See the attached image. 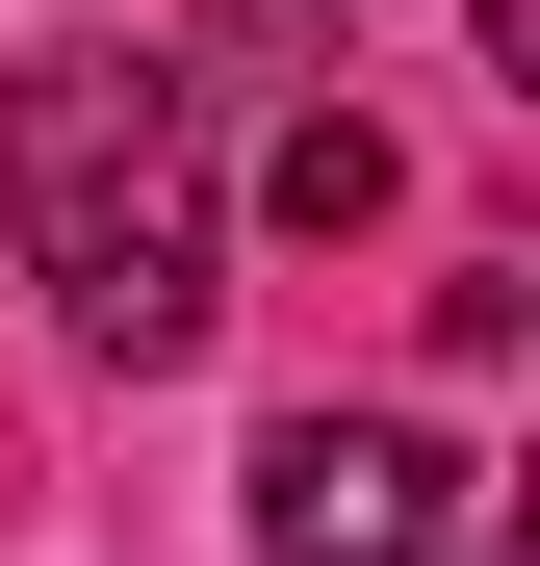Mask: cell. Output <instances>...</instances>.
<instances>
[{"mask_svg":"<svg viewBox=\"0 0 540 566\" xmlns=\"http://www.w3.org/2000/svg\"><path fill=\"white\" fill-rule=\"evenodd\" d=\"M257 207H284V232L335 258V232H387V207H412V155H387V129H360V104H335V77H309V104H284V129H257Z\"/></svg>","mask_w":540,"mask_h":566,"instance_id":"cell-3","label":"cell"},{"mask_svg":"<svg viewBox=\"0 0 540 566\" xmlns=\"http://www.w3.org/2000/svg\"><path fill=\"white\" fill-rule=\"evenodd\" d=\"M0 232H27L52 335L77 360H207L232 310V155H207V77H180L155 27H52L27 77H0Z\"/></svg>","mask_w":540,"mask_h":566,"instance_id":"cell-1","label":"cell"},{"mask_svg":"<svg viewBox=\"0 0 540 566\" xmlns=\"http://www.w3.org/2000/svg\"><path fill=\"white\" fill-rule=\"evenodd\" d=\"M489 566H515V541H489Z\"/></svg>","mask_w":540,"mask_h":566,"instance_id":"cell-4","label":"cell"},{"mask_svg":"<svg viewBox=\"0 0 540 566\" xmlns=\"http://www.w3.org/2000/svg\"><path fill=\"white\" fill-rule=\"evenodd\" d=\"M515 490L437 412H284L257 438V566H489Z\"/></svg>","mask_w":540,"mask_h":566,"instance_id":"cell-2","label":"cell"}]
</instances>
